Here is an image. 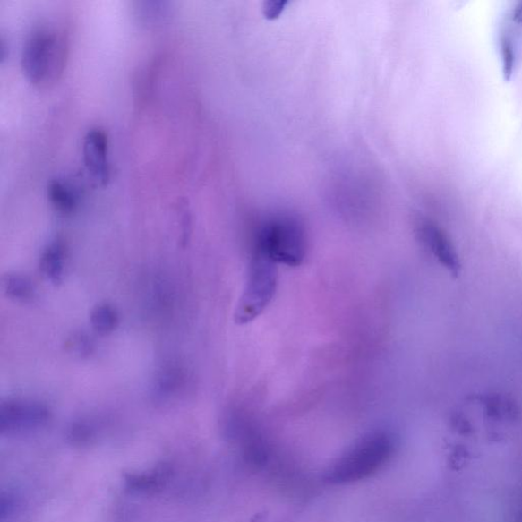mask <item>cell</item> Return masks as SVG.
<instances>
[{
    "mask_svg": "<svg viewBox=\"0 0 522 522\" xmlns=\"http://www.w3.org/2000/svg\"><path fill=\"white\" fill-rule=\"evenodd\" d=\"M306 233L303 224L289 215L264 218L256 227L252 252L276 264L298 267L306 255Z\"/></svg>",
    "mask_w": 522,
    "mask_h": 522,
    "instance_id": "cell-1",
    "label": "cell"
},
{
    "mask_svg": "<svg viewBox=\"0 0 522 522\" xmlns=\"http://www.w3.org/2000/svg\"><path fill=\"white\" fill-rule=\"evenodd\" d=\"M68 56L64 37L51 28H39L28 37L21 53V69L29 82L48 87L62 76Z\"/></svg>",
    "mask_w": 522,
    "mask_h": 522,
    "instance_id": "cell-2",
    "label": "cell"
},
{
    "mask_svg": "<svg viewBox=\"0 0 522 522\" xmlns=\"http://www.w3.org/2000/svg\"><path fill=\"white\" fill-rule=\"evenodd\" d=\"M393 450V441L388 433H370L338 459L328 474V480L344 484L366 479L386 465Z\"/></svg>",
    "mask_w": 522,
    "mask_h": 522,
    "instance_id": "cell-3",
    "label": "cell"
},
{
    "mask_svg": "<svg viewBox=\"0 0 522 522\" xmlns=\"http://www.w3.org/2000/svg\"><path fill=\"white\" fill-rule=\"evenodd\" d=\"M278 278V264L252 252L244 290L235 314L237 323L245 325L259 318L275 297Z\"/></svg>",
    "mask_w": 522,
    "mask_h": 522,
    "instance_id": "cell-4",
    "label": "cell"
},
{
    "mask_svg": "<svg viewBox=\"0 0 522 522\" xmlns=\"http://www.w3.org/2000/svg\"><path fill=\"white\" fill-rule=\"evenodd\" d=\"M49 409L32 400H9L0 409V426L3 432H20L40 428L48 422Z\"/></svg>",
    "mask_w": 522,
    "mask_h": 522,
    "instance_id": "cell-5",
    "label": "cell"
},
{
    "mask_svg": "<svg viewBox=\"0 0 522 522\" xmlns=\"http://www.w3.org/2000/svg\"><path fill=\"white\" fill-rule=\"evenodd\" d=\"M107 146L108 140L104 130L95 128L88 131L83 143L85 166L99 185H105L109 179Z\"/></svg>",
    "mask_w": 522,
    "mask_h": 522,
    "instance_id": "cell-6",
    "label": "cell"
},
{
    "mask_svg": "<svg viewBox=\"0 0 522 522\" xmlns=\"http://www.w3.org/2000/svg\"><path fill=\"white\" fill-rule=\"evenodd\" d=\"M188 374L178 364H167L158 371L153 381V395L158 401H170L185 391Z\"/></svg>",
    "mask_w": 522,
    "mask_h": 522,
    "instance_id": "cell-7",
    "label": "cell"
},
{
    "mask_svg": "<svg viewBox=\"0 0 522 522\" xmlns=\"http://www.w3.org/2000/svg\"><path fill=\"white\" fill-rule=\"evenodd\" d=\"M40 269L49 281L60 283L63 281L65 270V247L62 241L51 242L43 250L40 259Z\"/></svg>",
    "mask_w": 522,
    "mask_h": 522,
    "instance_id": "cell-8",
    "label": "cell"
},
{
    "mask_svg": "<svg viewBox=\"0 0 522 522\" xmlns=\"http://www.w3.org/2000/svg\"><path fill=\"white\" fill-rule=\"evenodd\" d=\"M47 194L51 205L63 215H71L78 207V193L67 183L60 180L50 181Z\"/></svg>",
    "mask_w": 522,
    "mask_h": 522,
    "instance_id": "cell-9",
    "label": "cell"
},
{
    "mask_svg": "<svg viewBox=\"0 0 522 522\" xmlns=\"http://www.w3.org/2000/svg\"><path fill=\"white\" fill-rule=\"evenodd\" d=\"M91 326L100 335L113 333L119 325V313L112 305L102 304L94 308L90 314Z\"/></svg>",
    "mask_w": 522,
    "mask_h": 522,
    "instance_id": "cell-10",
    "label": "cell"
},
{
    "mask_svg": "<svg viewBox=\"0 0 522 522\" xmlns=\"http://www.w3.org/2000/svg\"><path fill=\"white\" fill-rule=\"evenodd\" d=\"M4 289L7 296L21 303L31 301L35 296L34 285L30 279L21 275L6 276Z\"/></svg>",
    "mask_w": 522,
    "mask_h": 522,
    "instance_id": "cell-11",
    "label": "cell"
},
{
    "mask_svg": "<svg viewBox=\"0 0 522 522\" xmlns=\"http://www.w3.org/2000/svg\"><path fill=\"white\" fill-rule=\"evenodd\" d=\"M501 56L504 79L509 81L512 77L514 64H516V55H514L513 43L509 36L502 37Z\"/></svg>",
    "mask_w": 522,
    "mask_h": 522,
    "instance_id": "cell-12",
    "label": "cell"
},
{
    "mask_svg": "<svg viewBox=\"0 0 522 522\" xmlns=\"http://www.w3.org/2000/svg\"><path fill=\"white\" fill-rule=\"evenodd\" d=\"M68 348L77 355H90L93 349V344L90 338L84 334L73 335L68 342Z\"/></svg>",
    "mask_w": 522,
    "mask_h": 522,
    "instance_id": "cell-13",
    "label": "cell"
},
{
    "mask_svg": "<svg viewBox=\"0 0 522 522\" xmlns=\"http://www.w3.org/2000/svg\"><path fill=\"white\" fill-rule=\"evenodd\" d=\"M513 20L517 21V23L522 24V3H520L518 6L516 11H514Z\"/></svg>",
    "mask_w": 522,
    "mask_h": 522,
    "instance_id": "cell-14",
    "label": "cell"
}]
</instances>
